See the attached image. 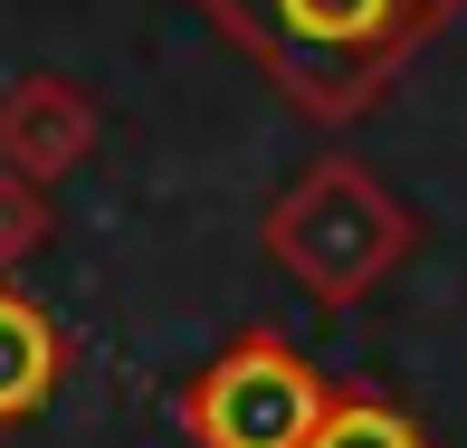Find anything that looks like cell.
I'll list each match as a JSON object with an SVG mask.
<instances>
[{"instance_id": "cell-5", "label": "cell", "mask_w": 467, "mask_h": 448, "mask_svg": "<svg viewBox=\"0 0 467 448\" xmlns=\"http://www.w3.org/2000/svg\"><path fill=\"white\" fill-rule=\"evenodd\" d=\"M57 381H67V334H57V315L38 306L19 276H0V430L38 420L57 401Z\"/></svg>"}, {"instance_id": "cell-7", "label": "cell", "mask_w": 467, "mask_h": 448, "mask_svg": "<svg viewBox=\"0 0 467 448\" xmlns=\"http://www.w3.org/2000/svg\"><path fill=\"white\" fill-rule=\"evenodd\" d=\"M48 229H57V210H48V182H19V172H0V276H19L48 248Z\"/></svg>"}, {"instance_id": "cell-6", "label": "cell", "mask_w": 467, "mask_h": 448, "mask_svg": "<svg viewBox=\"0 0 467 448\" xmlns=\"http://www.w3.org/2000/svg\"><path fill=\"white\" fill-rule=\"evenodd\" d=\"M306 448H430V430H420L400 401H381V391H334V411L315 420Z\"/></svg>"}, {"instance_id": "cell-1", "label": "cell", "mask_w": 467, "mask_h": 448, "mask_svg": "<svg viewBox=\"0 0 467 448\" xmlns=\"http://www.w3.org/2000/svg\"><path fill=\"white\" fill-rule=\"evenodd\" d=\"M467 0H201V19L315 124H363Z\"/></svg>"}, {"instance_id": "cell-4", "label": "cell", "mask_w": 467, "mask_h": 448, "mask_svg": "<svg viewBox=\"0 0 467 448\" xmlns=\"http://www.w3.org/2000/svg\"><path fill=\"white\" fill-rule=\"evenodd\" d=\"M105 143V115L77 77L57 68H29L19 87H0V172L19 182H67L77 162H96Z\"/></svg>"}, {"instance_id": "cell-3", "label": "cell", "mask_w": 467, "mask_h": 448, "mask_svg": "<svg viewBox=\"0 0 467 448\" xmlns=\"http://www.w3.org/2000/svg\"><path fill=\"white\" fill-rule=\"evenodd\" d=\"M325 411H334V381L277 325H248V334H229V353H210L182 381L172 430L191 448H306Z\"/></svg>"}, {"instance_id": "cell-2", "label": "cell", "mask_w": 467, "mask_h": 448, "mask_svg": "<svg viewBox=\"0 0 467 448\" xmlns=\"http://www.w3.org/2000/svg\"><path fill=\"white\" fill-rule=\"evenodd\" d=\"M258 239H267V267L286 287H306L325 315H353L381 276H400L420 258V210L381 172H363L353 153H325L267 201Z\"/></svg>"}]
</instances>
